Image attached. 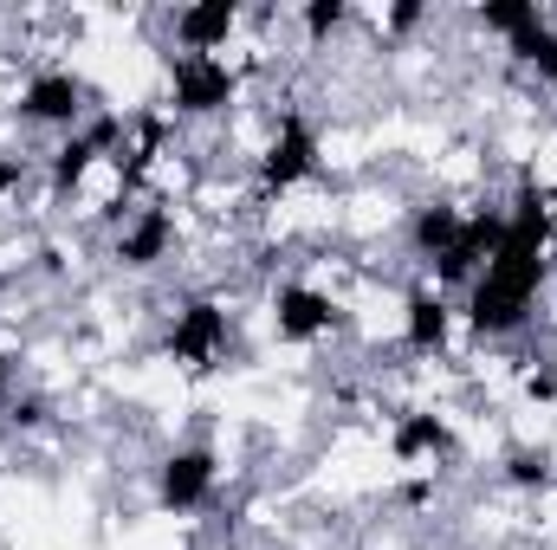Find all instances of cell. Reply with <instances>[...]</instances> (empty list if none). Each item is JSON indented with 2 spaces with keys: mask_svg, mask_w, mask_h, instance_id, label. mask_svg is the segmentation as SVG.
<instances>
[{
  "mask_svg": "<svg viewBox=\"0 0 557 550\" xmlns=\"http://www.w3.org/2000/svg\"><path fill=\"white\" fill-rule=\"evenodd\" d=\"M78 111H85V78H72V72H39L26 91H20V117L26 124H78Z\"/></svg>",
  "mask_w": 557,
  "mask_h": 550,
  "instance_id": "7",
  "label": "cell"
},
{
  "mask_svg": "<svg viewBox=\"0 0 557 550\" xmlns=\"http://www.w3.org/2000/svg\"><path fill=\"white\" fill-rule=\"evenodd\" d=\"M20 182H26V162L20 155H0V195H13Z\"/></svg>",
  "mask_w": 557,
  "mask_h": 550,
  "instance_id": "20",
  "label": "cell"
},
{
  "mask_svg": "<svg viewBox=\"0 0 557 550\" xmlns=\"http://www.w3.org/2000/svg\"><path fill=\"white\" fill-rule=\"evenodd\" d=\"M0 396H7V357H0Z\"/></svg>",
  "mask_w": 557,
  "mask_h": 550,
  "instance_id": "25",
  "label": "cell"
},
{
  "mask_svg": "<svg viewBox=\"0 0 557 550\" xmlns=\"http://www.w3.org/2000/svg\"><path fill=\"white\" fill-rule=\"evenodd\" d=\"M545 214H552V221H557V188H552V195H545Z\"/></svg>",
  "mask_w": 557,
  "mask_h": 550,
  "instance_id": "24",
  "label": "cell"
},
{
  "mask_svg": "<svg viewBox=\"0 0 557 550\" xmlns=\"http://www.w3.org/2000/svg\"><path fill=\"white\" fill-rule=\"evenodd\" d=\"M396 499H403V505H428V499H434V486H428V479H409Z\"/></svg>",
  "mask_w": 557,
  "mask_h": 550,
  "instance_id": "23",
  "label": "cell"
},
{
  "mask_svg": "<svg viewBox=\"0 0 557 550\" xmlns=\"http://www.w3.org/2000/svg\"><path fill=\"white\" fill-rule=\"evenodd\" d=\"M13 421L20 427H46V402H13Z\"/></svg>",
  "mask_w": 557,
  "mask_h": 550,
  "instance_id": "22",
  "label": "cell"
},
{
  "mask_svg": "<svg viewBox=\"0 0 557 550\" xmlns=\"http://www.w3.org/2000/svg\"><path fill=\"white\" fill-rule=\"evenodd\" d=\"M499 240H506V214H499V208L467 214V221H460V240L434 260V285H473V278L493 266Z\"/></svg>",
  "mask_w": 557,
  "mask_h": 550,
  "instance_id": "1",
  "label": "cell"
},
{
  "mask_svg": "<svg viewBox=\"0 0 557 550\" xmlns=\"http://www.w3.org/2000/svg\"><path fill=\"white\" fill-rule=\"evenodd\" d=\"M525 317H532V304H525V298H512L506 285H493L486 273L467 285V324H473L480 337H512Z\"/></svg>",
  "mask_w": 557,
  "mask_h": 550,
  "instance_id": "8",
  "label": "cell"
},
{
  "mask_svg": "<svg viewBox=\"0 0 557 550\" xmlns=\"http://www.w3.org/2000/svg\"><path fill=\"white\" fill-rule=\"evenodd\" d=\"M331 317H337V304H331L318 285H278L273 291V330L285 337V343H311V337H324Z\"/></svg>",
  "mask_w": 557,
  "mask_h": 550,
  "instance_id": "5",
  "label": "cell"
},
{
  "mask_svg": "<svg viewBox=\"0 0 557 550\" xmlns=\"http://www.w3.org/2000/svg\"><path fill=\"white\" fill-rule=\"evenodd\" d=\"M454 453V427L441 414H403L396 421V460H441Z\"/></svg>",
  "mask_w": 557,
  "mask_h": 550,
  "instance_id": "12",
  "label": "cell"
},
{
  "mask_svg": "<svg viewBox=\"0 0 557 550\" xmlns=\"http://www.w3.org/2000/svg\"><path fill=\"white\" fill-rule=\"evenodd\" d=\"M506 479L525 486V492H532V486H552V453H545V447H512V453H506Z\"/></svg>",
  "mask_w": 557,
  "mask_h": 550,
  "instance_id": "17",
  "label": "cell"
},
{
  "mask_svg": "<svg viewBox=\"0 0 557 550\" xmlns=\"http://www.w3.org/2000/svg\"><path fill=\"white\" fill-rule=\"evenodd\" d=\"M85 137H91V149L104 155V149H117V137H124V124H117V117H91V124H85Z\"/></svg>",
  "mask_w": 557,
  "mask_h": 550,
  "instance_id": "19",
  "label": "cell"
},
{
  "mask_svg": "<svg viewBox=\"0 0 557 550\" xmlns=\"http://www.w3.org/2000/svg\"><path fill=\"white\" fill-rule=\"evenodd\" d=\"M454 240H460V208H447V201H428V208L416 214V227H409V247H416V260H428V266H434V260H441Z\"/></svg>",
  "mask_w": 557,
  "mask_h": 550,
  "instance_id": "13",
  "label": "cell"
},
{
  "mask_svg": "<svg viewBox=\"0 0 557 550\" xmlns=\"http://www.w3.org/2000/svg\"><path fill=\"white\" fill-rule=\"evenodd\" d=\"M221 550H240V545H221Z\"/></svg>",
  "mask_w": 557,
  "mask_h": 550,
  "instance_id": "26",
  "label": "cell"
},
{
  "mask_svg": "<svg viewBox=\"0 0 557 550\" xmlns=\"http://www.w3.org/2000/svg\"><path fill=\"white\" fill-rule=\"evenodd\" d=\"M298 20H305V33H311V39H331V33L350 20V7H344V0H311Z\"/></svg>",
  "mask_w": 557,
  "mask_h": 550,
  "instance_id": "18",
  "label": "cell"
},
{
  "mask_svg": "<svg viewBox=\"0 0 557 550\" xmlns=\"http://www.w3.org/2000/svg\"><path fill=\"white\" fill-rule=\"evenodd\" d=\"M512 59H525L539 78H552V85H557V33H552V26H532L525 39H512Z\"/></svg>",
  "mask_w": 557,
  "mask_h": 550,
  "instance_id": "16",
  "label": "cell"
},
{
  "mask_svg": "<svg viewBox=\"0 0 557 550\" xmlns=\"http://www.w3.org/2000/svg\"><path fill=\"white\" fill-rule=\"evenodd\" d=\"M169 247H175V227H169V214H162V208H143L137 221L117 234V266L149 273L156 260H169Z\"/></svg>",
  "mask_w": 557,
  "mask_h": 550,
  "instance_id": "10",
  "label": "cell"
},
{
  "mask_svg": "<svg viewBox=\"0 0 557 550\" xmlns=\"http://www.w3.org/2000/svg\"><path fill=\"white\" fill-rule=\"evenodd\" d=\"M221 350H227V311L214 298H188L169 324V357L182 370H214Z\"/></svg>",
  "mask_w": 557,
  "mask_h": 550,
  "instance_id": "2",
  "label": "cell"
},
{
  "mask_svg": "<svg viewBox=\"0 0 557 550\" xmlns=\"http://www.w3.org/2000/svg\"><path fill=\"white\" fill-rule=\"evenodd\" d=\"M234 26H240V7H234V0H201V7H182V13H175V39H182L195 59H214V46H227Z\"/></svg>",
  "mask_w": 557,
  "mask_h": 550,
  "instance_id": "9",
  "label": "cell"
},
{
  "mask_svg": "<svg viewBox=\"0 0 557 550\" xmlns=\"http://www.w3.org/2000/svg\"><path fill=\"white\" fill-rule=\"evenodd\" d=\"M311 168H318V137H311V124H305V117H285L278 137L267 142V155H260V182H267V188H292V182H305Z\"/></svg>",
  "mask_w": 557,
  "mask_h": 550,
  "instance_id": "6",
  "label": "cell"
},
{
  "mask_svg": "<svg viewBox=\"0 0 557 550\" xmlns=\"http://www.w3.org/2000/svg\"><path fill=\"white\" fill-rule=\"evenodd\" d=\"M208 492H214V453L208 447H175L162 460V479H156L162 512H201Z\"/></svg>",
  "mask_w": 557,
  "mask_h": 550,
  "instance_id": "4",
  "label": "cell"
},
{
  "mask_svg": "<svg viewBox=\"0 0 557 550\" xmlns=\"http://www.w3.org/2000/svg\"><path fill=\"white\" fill-rule=\"evenodd\" d=\"M389 26H396V33H409V26H421V7H416V0H403V7H389Z\"/></svg>",
  "mask_w": 557,
  "mask_h": 550,
  "instance_id": "21",
  "label": "cell"
},
{
  "mask_svg": "<svg viewBox=\"0 0 557 550\" xmlns=\"http://www.w3.org/2000/svg\"><path fill=\"white\" fill-rule=\"evenodd\" d=\"M480 26L486 33H506V39H525L532 26H545V13H539V0H486L480 7Z\"/></svg>",
  "mask_w": 557,
  "mask_h": 550,
  "instance_id": "14",
  "label": "cell"
},
{
  "mask_svg": "<svg viewBox=\"0 0 557 550\" xmlns=\"http://www.w3.org/2000/svg\"><path fill=\"white\" fill-rule=\"evenodd\" d=\"M175 111L182 117H214V111H227L234 104V91H240V78L221 65V59H195V52H182L175 59Z\"/></svg>",
  "mask_w": 557,
  "mask_h": 550,
  "instance_id": "3",
  "label": "cell"
},
{
  "mask_svg": "<svg viewBox=\"0 0 557 550\" xmlns=\"http://www.w3.org/2000/svg\"><path fill=\"white\" fill-rule=\"evenodd\" d=\"M91 162H98L91 137H65L59 149H52V188H59V195H72V188L91 175Z\"/></svg>",
  "mask_w": 557,
  "mask_h": 550,
  "instance_id": "15",
  "label": "cell"
},
{
  "mask_svg": "<svg viewBox=\"0 0 557 550\" xmlns=\"http://www.w3.org/2000/svg\"><path fill=\"white\" fill-rule=\"evenodd\" d=\"M403 337H409V350H421V357H434V350L447 343V298H441V291H409V304H403Z\"/></svg>",
  "mask_w": 557,
  "mask_h": 550,
  "instance_id": "11",
  "label": "cell"
}]
</instances>
